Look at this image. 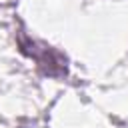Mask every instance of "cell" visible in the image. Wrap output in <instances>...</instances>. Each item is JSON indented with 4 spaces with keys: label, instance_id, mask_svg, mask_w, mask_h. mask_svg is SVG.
Masks as SVG:
<instances>
[{
    "label": "cell",
    "instance_id": "1",
    "mask_svg": "<svg viewBox=\"0 0 128 128\" xmlns=\"http://www.w3.org/2000/svg\"><path fill=\"white\" fill-rule=\"evenodd\" d=\"M18 46H20L22 54L30 56L36 62V66L42 74H46V76H66V72H68L66 56L60 54L58 50H54L52 46L36 42L32 38H28L26 34L18 36Z\"/></svg>",
    "mask_w": 128,
    "mask_h": 128
}]
</instances>
